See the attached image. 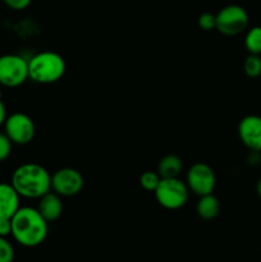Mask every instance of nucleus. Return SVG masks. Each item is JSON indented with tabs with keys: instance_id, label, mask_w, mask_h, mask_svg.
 <instances>
[{
	"instance_id": "nucleus-1",
	"label": "nucleus",
	"mask_w": 261,
	"mask_h": 262,
	"mask_svg": "<svg viewBox=\"0 0 261 262\" xmlns=\"http://www.w3.org/2000/svg\"><path fill=\"white\" fill-rule=\"evenodd\" d=\"M12 237L22 247L33 248L42 245L49 234V223L36 207L23 206L13 215Z\"/></svg>"
},
{
	"instance_id": "nucleus-2",
	"label": "nucleus",
	"mask_w": 261,
	"mask_h": 262,
	"mask_svg": "<svg viewBox=\"0 0 261 262\" xmlns=\"http://www.w3.org/2000/svg\"><path fill=\"white\" fill-rule=\"evenodd\" d=\"M10 183L20 197L38 200L51 191V174L40 164L26 163L13 171Z\"/></svg>"
},
{
	"instance_id": "nucleus-3",
	"label": "nucleus",
	"mask_w": 261,
	"mask_h": 262,
	"mask_svg": "<svg viewBox=\"0 0 261 262\" xmlns=\"http://www.w3.org/2000/svg\"><path fill=\"white\" fill-rule=\"evenodd\" d=\"M66 69V60L55 51H41L28 59V79L36 83H55L63 78Z\"/></svg>"
},
{
	"instance_id": "nucleus-4",
	"label": "nucleus",
	"mask_w": 261,
	"mask_h": 262,
	"mask_svg": "<svg viewBox=\"0 0 261 262\" xmlns=\"http://www.w3.org/2000/svg\"><path fill=\"white\" fill-rule=\"evenodd\" d=\"M155 199L161 207L166 210H178L188 201L189 188L187 183L176 178H161L155 189Z\"/></svg>"
},
{
	"instance_id": "nucleus-5",
	"label": "nucleus",
	"mask_w": 261,
	"mask_h": 262,
	"mask_svg": "<svg viewBox=\"0 0 261 262\" xmlns=\"http://www.w3.org/2000/svg\"><path fill=\"white\" fill-rule=\"evenodd\" d=\"M28 79V60L18 54L0 55V84L19 87Z\"/></svg>"
},
{
	"instance_id": "nucleus-6",
	"label": "nucleus",
	"mask_w": 261,
	"mask_h": 262,
	"mask_svg": "<svg viewBox=\"0 0 261 262\" xmlns=\"http://www.w3.org/2000/svg\"><path fill=\"white\" fill-rule=\"evenodd\" d=\"M215 30L224 36H235L242 33L248 26V13L241 5L230 4L222 8L215 14Z\"/></svg>"
},
{
	"instance_id": "nucleus-7",
	"label": "nucleus",
	"mask_w": 261,
	"mask_h": 262,
	"mask_svg": "<svg viewBox=\"0 0 261 262\" xmlns=\"http://www.w3.org/2000/svg\"><path fill=\"white\" fill-rule=\"evenodd\" d=\"M4 132L15 145H27L35 137L36 125L25 113H13L5 119Z\"/></svg>"
},
{
	"instance_id": "nucleus-8",
	"label": "nucleus",
	"mask_w": 261,
	"mask_h": 262,
	"mask_svg": "<svg viewBox=\"0 0 261 262\" xmlns=\"http://www.w3.org/2000/svg\"><path fill=\"white\" fill-rule=\"evenodd\" d=\"M186 183L189 191L200 197L214 192L216 186V176L210 165L205 163H196L187 171Z\"/></svg>"
},
{
	"instance_id": "nucleus-9",
	"label": "nucleus",
	"mask_w": 261,
	"mask_h": 262,
	"mask_svg": "<svg viewBox=\"0 0 261 262\" xmlns=\"http://www.w3.org/2000/svg\"><path fill=\"white\" fill-rule=\"evenodd\" d=\"M83 186V176L74 168H61L51 176V191L60 197L77 196Z\"/></svg>"
},
{
	"instance_id": "nucleus-10",
	"label": "nucleus",
	"mask_w": 261,
	"mask_h": 262,
	"mask_svg": "<svg viewBox=\"0 0 261 262\" xmlns=\"http://www.w3.org/2000/svg\"><path fill=\"white\" fill-rule=\"evenodd\" d=\"M238 137L251 151L261 152V117L246 115L238 124Z\"/></svg>"
},
{
	"instance_id": "nucleus-11",
	"label": "nucleus",
	"mask_w": 261,
	"mask_h": 262,
	"mask_svg": "<svg viewBox=\"0 0 261 262\" xmlns=\"http://www.w3.org/2000/svg\"><path fill=\"white\" fill-rule=\"evenodd\" d=\"M20 207V196L12 183H0V217L12 219Z\"/></svg>"
},
{
	"instance_id": "nucleus-12",
	"label": "nucleus",
	"mask_w": 261,
	"mask_h": 262,
	"mask_svg": "<svg viewBox=\"0 0 261 262\" xmlns=\"http://www.w3.org/2000/svg\"><path fill=\"white\" fill-rule=\"evenodd\" d=\"M38 200L40 201H38L37 210L40 211V214L42 215L46 222H56L61 216L64 207L63 202H61V197L58 193H55L54 191H50L44 194L42 197H40Z\"/></svg>"
},
{
	"instance_id": "nucleus-13",
	"label": "nucleus",
	"mask_w": 261,
	"mask_h": 262,
	"mask_svg": "<svg viewBox=\"0 0 261 262\" xmlns=\"http://www.w3.org/2000/svg\"><path fill=\"white\" fill-rule=\"evenodd\" d=\"M196 212L201 219L212 220L219 215L220 202L212 193L200 196L196 205Z\"/></svg>"
},
{
	"instance_id": "nucleus-14",
	"label": "nucleus",
	"mask_w": 261,
	"mask_h": 262,
	"mask_svg": "<svg viewBox=\"0 0 261 262\" xmlns=\"http://www.w3.org/2000/svg\"><path fill=\"white\" fill-rule=\"evenodd\" d=\"M182 169H183V163L181 158L174 154H168L163 156L158 164V173L161 178H176L179 177Z\"/></svg>"
},
{
	"instance_id": "nucleus-15",
	"label": "nucleus",
	"mask_w": 261,
	"mask_h": 262,
	"mask_svg": "<svg viewBox=\"0 0 261 262\" xmlns=\"http://www.w3.org/2000/svg\"><path fill=\"white\" fill-rule=\"evenodd\" d=\"M245 48L248 54H261V27L255 26L250 28L246 33L245 37Z\"/></svg>"
},
{
	"instance_id": "nucleus-16",
	"label": "nucleus",
	"mask_w": 261,
	"mask_h": 262,
	"mask_svg": "<svg viewBox=\"0 0 261 262\" xmlns=\"http://www.w3.org/2000/svg\"><path fill=\"white\" fill-rule=\"evenodd\" d=\"M243 72L250 78L261 76V58L257 54H250L243 61Z\"/></svg>"
},
{
	"instance_id": "nucleus-17",
	"label": "nucleus",
	"mask_w": 261,
	"mask_h": 262,
	"mask_svg": "<svg viewBox=\"0 0 261 262\" xmlns=\"http://www.w3.org/2000/svg\"><path fill=\"white\" fill-rule=\"evenodd\" d=\"M160 181L161 177L159 176L158 171H145L140 177L141 187L147 192H155Z\"/></svg>"
},
{
	"instance_id": "nucleus-18",
	"label": "nucleus",
	"mask_w": 261,
	"mask_h": 262,
	"mask_svg": "<svg viewBox=\"0 0 261 262\" xmlns=\"http://www.w3.org/2000/svg\"><path fill=\"white\" fill-rule=\"evenodd\" d=\"M14 258V248L7 237H0V262H10Z\"/></svg>"
},
{
	"instance_id": "nucleus-19",
	"label": "nucleus",
	"mask_w": 261,
	"mask_h": 262,
	"mask_svg": "<svg viewBox=\"0 0 261 262\" xmlns=\"http://www.w3.org/2000/svg\"><path fill=\"white\" fill-rule=\"evenodd\" d=\"M12 147L13 142L8 137L7 133L0 132V163H3V161L9 158L10 154H12Z\"/></svg>"
},
{
	"instance_id": "nucleus-20",
	"label": "nucleus",
	"mask_w": 261,
	"mask_h": 262,
	"mask_svg": "<svg viewBox=\"0 0 261 262\" xmlns=\"http://www.w3.org/2000/svg\"><path fill=\"white\" fill-rule=\"evenodd\" d=\"M197 23H199V27L204 31H212L215 30V25H216V19H215V14L212 13H202L200 14L199 19H197Z\"/></svg>"
},
{
	"instance_id": "nucleus-21",
	"label": "nucleus",
	"mask_w": 261,
	"mask_h": 262,
	"mask_svg": "<svg viewBox=\"0 0 261 262\" xmlns=\"http://www.w3.org/2000/svg\"><path fill=\"white\" fill-rule=\"evenodd\" d=\"M3 2L12 10H25L30 7L32 0H3Z\"/></svg>"
},
{
	"instance_id": "nucleus-22",
	"label": "nucleus",
	"mask_w": 261,
	"mask_h": 262,
	"mask_svg": "<svg viewBox=\"0 0 261 262\" xmlns=\"http://www.w3.org/2000/svg\"><path fill=\"white\" fill-rule=\"evenodd\" d=\"M12 234V220L0 217V237H8Z\"/></svg>"
},
{
	"instance_id": "nucleus-23",
	"label": "nucleus",
	"mask_w": 261,
	"mask_h": 262,
	"mask_svg": "<svg viewBox=\"0 0 261 262\" xmlns=\"http://www.w3.org/2000/svg\"><path fill=\"white\" fill-rule=\"evenodd\" d=\"M7 109H5V105L4 102H3L2 97H0V128L4 125L5 123V119H7Z\"/></svg>"
},
{
	"instance_id": "nucleus-24",
	"label": "nucleus",
	"mask_w": 261,
	"mask_h": 262,
	"mask_svg": "<svg viewBox=\"0 0 261 262\" xmlns=\"http://www.w3.org/2000/svg\"><path fill=\"white\" fill-rule=\"evenodd\" d=\"M256 192H257L258 197H260V199H261V178L258 179L257 184H256Z\"/></svg>"
}]
</instances>
